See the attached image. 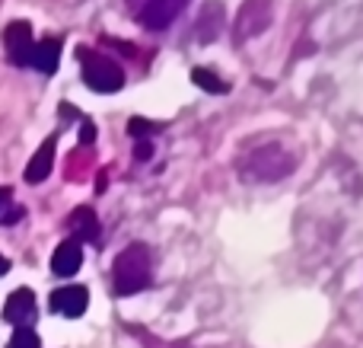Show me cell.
Wrapping results in <instances>:
<instances>
[{"label":"cell","mask_w":363,"mask_h":348,"mask_svg":"<svg viewBox=\"0 0 363 348\" xmlns=\"http://www.w3.org/2000/svg\"><path fill=\"white\" fill-rule=\"evenodd\" d=\"M83 266V246L80 240H64L61 246L55 249V256H51V272L57 275V278H70V275H77Z\"/></svg>","instance_id":"obj_9"},{"label":"cell","mask_w":363,"mask_h":348,"mask_svg":"<svg viewBox=\"0 0 363 348\" xmlns=\"http://www.w3.org/2000/svg\"><path fill=\"white\" fill-rule=\"evenodd\" d=\"M4 45H6V55H10L13 64H29L32 58V48H35V42H32V26L26 23V19H16V23L6 26L4 32Z\"/></svg>","instance_id":"obj_5"},{"label":"cell","mask_w":363,"mask_h":348,"mask_svg":"<svg viewBox=\"0 0 363 348\" xmlns=\"http://www.w3.org/2000/svg\"><path fill=\"white\" fill-rule=\"evenodd\" d=\"M89 307V291L83 285H67V288H57L55 294H51V310L61 313V317H83Z\"/></svg>","instance_id":"obj_6"},{"label":"cell","mask_w":363,"mask_h":348,"mask_svg":"<svg viewBox=\"0 0 363 348\" xmlns=\"http://www.w3.org/2000/svg\"><path fill=\"white\" fill-rule=\"evenodd\" d=\"M6 208H10V189L0 185V211H6Z\"/></svg>","instance_id":"obj_20"},{"label":"cell","mask_w":363,"mask_h":348,"mask_svg":"<svg viewBox=\"0 0 363 348\" xmlns=\"http://www.w3.org/2000/svg\"><path fill=\"white\" fill-rule=\"evenodd\" d=\"M223 29V4H207L198 16V32H201V42H211L217 38V32Z\"/></svg>","instance_id":"obj_13"},{"label":"cell","mask_w":363,"mask_h":348,"mask_svg":"<svg viewBox=\"0 0 363 348\" xmlns=\"http://www.w3.org/2000/svg\"><path fill=\"white\" fill-rule=\"evenodd\" d=\"M271 13H274L271 0H245L236 16V42H249V38L262 36L271 26Z\"/></svg>","instance_id":"obj_4"},{"label":"cell","mask_w":363,"mask_h":348,"mask_svg":"<svg viewBox=\"0 0 363 348\" xmlns=\"http://www.w3.org/2000/svg\"><path fill=\"white\" fill-rule=\"evenodd\" d=\"M80 141H83V144H93V141H96V128H93V121H83V128H80Z\"/></svg>","instance_id":"obj_18"},{"label":"cell","mask_w":363,"mask_h":348,"mask_svg":"<svg viewBox=\"0 0 363 348\" xmlns=\"http://www.w3.org/2000/svg\"><path fill=\"white\" fill-rule=\"evenodd\" d=\"M191 77H194V83H198L201 89H207V93H226V89H230L217 74H211V70H204V67H194Z\"/></svg>","instance_id":"obj_14"},{"label":"cell","mask_w":363,"mask_h":348,"mask_svg":"<svg viewBox=\"0 0 363 348\" xmlns=\"http://www.w3.org/2000/svg\"><path fill=\"white\" fill-rule=\"evenodd\" d=\"M294 170H296L294 153L281 144H262L239 160V176L249 179V183H281Z\"/></svg>","instance_id":"obj_1"},{"label":"cell","mask_w":363,"mask_h":348,"mask_svg":"<svg viewBox=\"0 0 363 348\" xmlns=\"http://www.w3.org/2000/svg\"><path fill=\"white\" fill-rule=\"evenodd\" d=\"M6 272H10V262H6L4 256H0V275H6Z\"/></svg>","instance_id":"obj_22"},{"label":"cell","mask_w":363,"mask_h":348,"mask_svg":"<svg viewBox=\"0 0 363 348\" xmlns=\"http://www.w3.org/2000/svg\"><path fill=\"white\" fill-rule=\"evenodd\" d=\"M23 214H26V208H19V205H13V208H6V214H0V224H16Z\"/></svg>","instance_id":"obj_17"},{"label":"cell","mask_w":363,"mask_h":348,"mask_svg":"<svg viewBox=\"0 0 363 348\" xmlns=\"http://www.w3.org/2000/svg\"><path fill=\"white\" fill-rule=\"evenodd\" d=\"M128 131H131L134 138H140V141H144V138H150L153 125H150V121H144V119H131V125H128Z\"/></svg>","instance_id":"obj_16"},{"label":"cell","mask_w":363,"mask_h":348,"mask_svg":"<svg viewBox=\"0 0 363 348\" xmlns=\"http://www.w3.org/2000/svg\"><path fill=\"white\" fill-rule=\"evenodd\" d=\"M77 55H80L83 80H86L89 89H96V93H118L125 87V70L118 67V61L89 48H77Z\"/></svg>","instance_id":"obj_3"},{"label":"cell","mask_w":363,"mask_h":348,"mask_svg":"<svg viewBox=\"0 0 363 348\" xmlns=\"http://www.w3.org/2000/svg\"><path fill=\"white\" fill-rule=\"evenodd\" d=\"M182 6H185V0H147L144 10L134 19H138L140 26H147V29H166L182 13Z\"/></svg>","instance_id":"obj_7"},{"label":"cell","mask_w":363,"mask_h":348,"mask_svg":"<svg viewBox=\"0 0 363 348\" xmlns=\"http://www.w3.org/2000/svg\"><path fill=\"white\" fill-rule=\"evenodd\" d=\"M134 157H138V160H150L153 157V144H150V141H140L138 151H134Z\"/></svg>","instance_id":"obj_19"},{"label":"cell","mask_w":363,"mask_h":348,"mask_svg":"<svg viewBox=\"0 0 363 348\" xmlns=\"http://www.w3.org/2000/svg\"><path fill=\"white\" fill-rule=\"evenodd\" d=\"M144 4H147V0H128V6H131V16H138V13L144 10Z\"/></svg>","instance_id":"obj_21"},{"label":"cell","mask_w":363,"mask_h":348,"mask_svg":"<svg viewBox=\"0 0 363 348\" xmlns=\"http://www.w3.org/2000/svg\"><path fill=\"white\" fill-rule=\"evenodd\" d=\"M32 317H35V294H32L29 288L13 291L10 298H6V304H4V320L6 323H13L16 330H23V326L32 323Z\"/></svg>","instance_id":"obj_8"},{"label":"cell","mask_w":363,"mask_h":348,"mask_svg":"<svg viewBox=\"0 0 363 348\" xmlns=\"http://www.w3.org/2000/svg\"><path fill=\"white\" fill-rule=\"evenodd\" d=\"M112 281L118 294H138L153 281V256L144 243H131L121 249L112 266Z\"/></svg>","instance_id":"obj_2"},{"label":"cell","mask_w":363,"mask_h":348,"mask_svg":"<svg viewBox=\"0 0 363 348\" xmlns=\"http://www.w3.org/2000/svg\"><path fill=\"white\" fill-rule=\"evenodd\" d=\"M57 61H61V38H42V42H35L32 58H29L32 67L42 70V74H55Z\"/></svg>","instance_id":"obj_12"},{"label":"cell","mask_w":363,"mask_h":348,"mask_svg":"<svg viewBox=\"0 0 363 348\" xmlns=\"http://www.w3.org/2000/svg\"><path fill=\"white\" fill-rule=\"evenodd\" d=\"M10 348H42V342H38V336L29 330V326H23V330H16V332H13Z\"/></svg>","instance_id":"obj_15"},{"label":"cell","mask_w":363,"mask_h":348,"mask_svg":"<svg viewBox=\"0 0 363 348\" xmlns=\"http://www.w3.org/2000/svg\"><path fill=\"white\" fill-rule=\"evenodd\" d=\"M55 147H57V138L51 134V138L35 151V157L29 160V166H26V183L35 185V183H42V179H48L51 166H55Z\"/></svg>","instance_id":"obj_10"},{"label":"cell","mask_w":363,"mask_h":348,"mask_svg":"<svg viewBox=\"0 0 363 348\" xmlns=\"http://www.w3.org/2000/svg\"><path fill=\"white\" fill-rule=\"evenodd\" d=\"M67 227L74 230V240H86V243H96V246H99L102 227H99V221H96L93 208H77L74 214L67 217Z\"/></svg>","instance_id":"obj_11"}]
</instances>
